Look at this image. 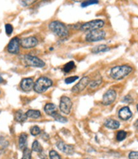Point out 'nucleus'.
<instances>
[{"label": "nucleus", "mask_w": 138, "mask_h": 159, "mask_svg": "<svg viewBox=\"0 0 138 159\" xmlns=\"http://www.w3.org/2000/svg\"><path fill=\"white\" fill-rule=\"evenodd\" d=\"M76 65H75V63L73 61H69L68 62L67 64H65L63 68V71L66 73L68 74L70 72H71L74 68H75Z\"/></svg>", "instance_id": "nucleus-21"}, {"label": "nucleus", "mask_w": 138, "mask_h": 159, "mask_svg": "<svg viewBox=\"0 0 138 159\" xmlns=\"http://www.w3.org/2000/svg\"><path fill=\"white\" fill-rule=\"evenodd\" d=\"M104 26V21L100 19L91 20L83 24L80 28V30L86 32V31H91L96 30H100Z\"/></svg>", "instance_id": "nucleus-5"}, {"label": "nucleus", "mask_w": 138, "mask_h": 159, "mask_svg": "<svg viewBox=\"0 0 138 159\" xmlns=\"http://www.w3.org/2000/svg\"><path fill=\"white\" fill-rule=\"evenodd\" d=\"M50 159H61L60 155L54 150H51L49 152Z\"/></svg>", "instance_id": "nucleus-30"}, {"label": "nucleus", "mask_w": 138, "mask_h": 159, "mask_svg": "<svg viewBox=\"0 0 138 159\" xmlns=\"http://www.w3.org/2000/svg\"><path fill=\"white\" fill-rule=\"evenodd\" d=\"M53 81L47 77H40L34 84L33 89L37 93L46 92L53 85Z\"/></svg>", "instance_id": "nucleus-3"}, {"label": "nucleus", "mask_w": 138, "mask_h": 159, "mask_svg": "<svg viewBox=\"0 0 138 159\" xmlns=\"http://www.w3.org/2000/svg\"><path fill=\"white\" fill-rule=\"evenodd\" d=\"M106 37V32L104 30H96L90 31L86 37L88 42H95L104 40Z\"/></svg>", "instance_id": "nucleus-6"}, {"label": "nucleus", "mask_w": 138, "mask_h": 159, "mask_svg": "<svg viewBox=\"0 0 138 159\" xmlns=\"http://www.w3.org/2000/svg\"><path fill=\"white\" fill-rule=\"evenodd\" d=\"M26 114L28 118L31 119H38L41 116V112L39 110L30 109L26 112Z\"/></svg>", "instance_id": "nucleus-20"}, {"label": "nucleus", "mask_w": 138, "mask_h": 159, "mask_svg": "<svg viewBox=\"0 0 138 159\" xmlns=\"http://www.w3.org/2000/svg\"><path fill=\"white\" fill-rule=\"evenodd\" d=\"M0 93H1V92H0Z\"/></svg>", "instance_id": "nucleus-41"}, {"label": "nucleus", "mask_w": 138, "mask_h": 159, "mask_svg": "<svg viewBox=\"0 0 138 159\" xmlns=\"http://www.w3.org/2000/svg\"><path fill=\"white\" fill-rule=\"evenodd\" d=\"M0 144L3 147H7L8 145V142L6 141L3 137H0Z\"/></svg>", "instance_id": "nucleus-35"}, {"label": "nucleus", "mask_w": 138, "mask_h": 159, "mask_svg": "<svg viewBox=\"0 0 138 159\" xmlns=\"http://www.w3.org/2000/svg\"><path fill=\"white\" fill-rule=\"evenodd\" d=\"M110 50V48L106 44H100L94 47L91 49V52L94 54H98L100 52H105Z\"/></svg>", "instance_id": "nucleus-19"}, {"label": "nucleus", "mask_w": 138, "mask_h": 159, "mask_svg": "<svg viewBox=\"0 0 138 159\" xmlns=\"http://www.w3.org/2000/svg\"><path fill=\"white\" fill-rule=\"evenodd\" d=\"M41 132L40 129L38 127V126H33L30 129V133L33 136H37L38 135H39Z\"/></svg>", "instance_id": "nucleus-27"}, {"label": "nucleus", "mask_w": 138, "mask_h": 159, "mask_svg": "<svg viewBox=\"0 0 138 159\" xmlns=\"http://www.w3.org/2000/svg\"><path fill=\"white\" fill-rule=\"evenodd\" d=\"M129 159H138V152H132L129 155Z\"/></svg>", "instance_id": "nucleus-34"}, {"label": "nucleus", "mask_w": 138, "mask_h": 159, "mask_svg": "<svg viewBox=\"0 0 138 159\" xmlns=\"http://www.w3.org/2000/svg\"><path fill=\"white\" fill-rule=\"evenodd\" d=\"M44 111L48 115L53 116L56 112H58L57 106L53 103H48L45 106Z\"/></svg>", "instance_id": "nucleus-16"}, {"label": "nucleus", "mask_w": 138, "mask_h": 159, "mask_svg": "<svg viewBox=\"0 0 138 159\" xmlns=\"http://www.w3.org/2000/svg\"><path fill=\"white\" fill-rule=\"evenodd\" d=\"M134 127L136 129V130H138V120H137L134 123Z\"/></svg>", "instance_id": "nucleus-37"}, {"label": "nucleus", "mask_w": 138, "mask_h": 159, "mask_svg": "<svg viewBox=\"0 0 138 159\" xmlns=\"http://www.w3.org/2000/svg\"><path fill=\"white\" fill-rule=\"evenodd\" d=\"M79 79L78 76H71V77H68L67 78H66L65 79V83L67 84H71L74 82H75L76 81H77V79Z\"/></svg>", "instance_id": "nucleus-28"}, {"label": "nucleus", "mask_w": 138, "mask_h": 159, "mask_svg": "<svg viewBox=\"0 0 138 159\" xmlns=\"http://www.w3.org/2000/svg\"><path fill=\"white\" fill-rule=\"evenodd\" d=\"M20 40L17 37H15L10 40L7 45V51L9 53L12 54H19L21 46Z\"/></svg>", "instance_id": "nucleus-8"}, {"label": "nucleus", "mask_w": 138, "mask_h": 159, "mask_svg": "<svg viewBox=\"0 0 138 159\" xmlns=\"http://www.w3.org/2000/svg\"><path fill=\"white\" fill-rule=\"evenodd\" d=\"M102 78L97 79H95V80L90 81V83L89 84L90 87L91 88H96L102 83Z\"/></svg>", "instance_id": "nucleus-26"}, {"label": "nucleus", "mask_w": 138, "mask_h": 159, "mask_svg": "<svg viewBox=\"0 0 138 159\" xmlns=\"http://www.w3.org/2000/svg\"><path fill=\"white\" fill-rule=\"evenodd\" d=\"M28 119L26 113H25L22 110L19 109L16 111L14 114V120L20 123H22L25 122Z\"/></svg>", "instance_id": "nucleus-15"}, {"label": "nucleus", "mask_w": 138, "mask_h": 159, "mask_svg": "<svg viewBox=\"0 0 138 159\" xmlns=\"http://www.w3.org/2000/svg\"><path fill=\"white\" fill-rule=\"evenodd\" d=\"M99 2L96 1V0H90V1H86L84 2L81 3V7H86L91 5H95V4H98Z\"/></svg>", "instance_id": "nucleus-29"}, {"label": "nucleus", "mask_w": 138, "mask_h": 159, "mask_svg": "<svg viewBox=\"0 0 138 159\" xmlns=\"http://www.w3.org/2000/svg\"><path fill=\"white\" fill-rule=\"evenodd\" d=\"M132 71V67L128 65L117 66L112 68L110 72V76L115 80H120L130 74Z\"/></svg>", "instance_id": "nucleus-1"}, {"label": "nucleus", "mask_w": 138, "mask_h": 159, "mask_svg": "<svg viewBox=\"0 0 138 159\" xmlns=\"http://www.w3.org/2000/svg\"><path fill=\"white\" fill-rule=\"evenodd\" d=\"M72 107V102L71 98L63 96L60 99V111L64 113L65 115H69L71 112V109Z\"/></svg>", "instance_id": "nucleus-7"}, {"label": "nucleus", "mask_w": 138, "mask_h": 159, "mask_svg": "<svg viewBox=\"0 0 138 159\" xmlns=\"http://www.w3.org/2000/svg\"><path fill=\"white\" fill-rule=\"evenodd\" d=\"M14 30V28L12 25H11L10 24H6L5 25V32L7 33V35H10L12 33Z\"/></svg>", "instance_id": "nucleus-31"}, {"label": "nucleus", "mask_w": 138, "mask_h": 159, "mask_svg": "<svg viewBox=\"0 0 138 159\" xmlns=\"http://www.w3.org/2000/svg\"><path fill=\"white\" fill-rule=\"evenodd\" d=\"M90 79L87 77H83L79 82L76 84L72 89V92L75 93H79L81 92L86 88V86L90 84Z\"/></svg>", "instance_id": "nucleus-10"}, {"label": "nucleus", "mask_w": 138, "mask_h": 159, "mask_svg": "<svg viewBox=\"0 0 138 159\" xmlns=\"http://www.w3.org/2000/svg\"><path fill=\"white\" fill-rule=\"evenodd\" d=\"M122 102H125V103H127V104H131L132 102H133V98L131 97V95H128L125 96V97L123 98Z\"/></svg>", "instance_id": "nucleus-32"}, {"label": "nucleus", "mask_w": 138, "mask_h": 159, "mask_svg": "<svg viewBox=\"0 0 138 159\" xmlns=\"http://www.w3.org/2000/svg\"><path fill=\"white\" fill-rule=\"evenodd\" d=\"M137 111H138V104L137 105Z\"/></svg>", "instance_id": "nucleus-39"}, {"label": "nucleus", "mask_w": 138, "mask_h": 159, "mask_svg": "<svg viewBox=\"0 0 138 159\" xmlns=\"http://www.w3.org/2000/svg\"><path fill=\"white\" fill-rule=\"evenodd\" d=\"M28 135L26 133H22L19 138V146L21 150H25L27 148Z\"/></svg>", "instance_id": "nucleus-18"}, {"label": "nucleus", "mask_w": 138, "mask_h": 159, "mask_svg": "<svg viewBox=\"0 0 138 159\" xmlns=\"http://www.w3.org/2000/svg\"><path fill=\"white\" fill-rule=\"evenodd\" d=\"M34 3H35V1H28V0H26V1H21L20 3L23 5L24 7H28L33 4Z\"/></svg>", "instance_id": "nucleus-33"}, {"label": "nucleus", "mask_w": 138, "mask_h": 159, "mask_svg": "<svg viewBox=\"0 0 138 159\" xmlns=\"http://www.w3.org/2000/svg\"><path fill=\"white\" fill-rule=\"evenodd\" d=\"M85 159H92V158H85Z\"/></svg>", "instance_id": "nucleus-40"}, {"label": "nucleus", "mask_w": 138, "mask_h": 159, "mask_svg": "<svg viewBox=\"0 0 138 159\" xmlns=\"http://www.w3.org/2000/svg\"><path fill=\"white\" fill-rule=\"evenodd\" d=\"M52 117L56 121H58V122L62 123H67L68 121V120L65 117L63 116L62 115H60L59 113H58V112H56V114H54Z\"/></svg>", "instance_id": "nucleus-23"}, {"label": "nucleus", "mask_w": 138, "mask_h": 159, "mask_svg": "<svg viewBox=\"0 0 138 159\" xmlns=\"http://www.w3.org/2000/svg\"><path fill=\"white\" fill-rule=\"evenodd\" d=\"M117 92L114 89H109L108 92L103 95L102 104L109 106L113 104L117 98Z\"/></svg>", "instance_id": "nucleus-11"}, {"label": "nucleus", "mask_w": 138, "mask_h": 159, "mask_svg": "<svg viewBox=\"0 0 138 159\" xmlns=\"http://www.w3.org/2000/svg\"><path fill=\"white\" fill-rule=\"evenodd\" d=\"M34 81L32 78H25L21 82V88L25 92H29L33 89Z\"/></svg>", "instance_id": "nucleus-13"}, {"label": "nucleus", "mask_w": 138, "mask_h": 159, "mask_svg": "<svg viewBox=\"0 0 138 159\" xmlns=\"http://www.w3.org/2000/svg\"><path fill=\"white\" fill-rule=\"evenodd\" d=\"M56 146L60 151L67 155H73L75 151L74 146L65 144L63 141L58 142L56 143Z\"/></svg>", "instance_id": "nucleus-12"}, {"label": "nucleus", "mask_w": 138, "mask_h": 159, "mask_svg": "<svg viewBox=\"0 0 138 159\" xmlns=\"http://www.w3.org/2000/svg\"><path fill=\"white\" fill-rule=\"evenodd\" d=\"M32 150L37 152V153H41L43 152V148L40 144V143L38 141H34L32 144Z\"/></svg>", "instance_id": "nucleus-22"}, {"label": "nucleus", "mask_w": 138, "mask_h": 159, "mask_svg": "<svg viewBox=\"0 0 138 159\" xmlns=\"http://www.w3.org/2000/svg\"><path fill=\"white\" fill-rule=\"evenodd\" d=\"M132 116V113L129 107H123L120 109L118 116L123 120H128Z\"/></svg>", "instance_id": "nucleus-14"}, {"label": "nucleus", "mask_w": 138, "mask_h": 159, "mask_svg": "<svg viewBox=\"0 0 138 159\" xmlns=\"http://www.w3.org/2000/svg\"><path fill=\"white\" fill-rule=\"evenodd\" d=\"M104 125L109 129L115 130L120 127V122L117 120H113V119H108L104 123Z\"/></svg>", "instance_id": "nucleus-17"}, {"label": "nucleus", "mask_w": 138, "mask_h": 159, "mask_svg": "<svg viewBox=\"0 0 138 159\" xmlns=\"http://www.w3.org/2000/svg\"><path fill=\"white\" fill-rule=\"evenodd\" d=\"M49 28L53 33L60 38H66L68 35V30L67 26L60 21L54 20L51 22Z\"/></svg>", "instance_id": "nucleus-2"}, {"label": "nucleus", "mask_w": 138, "mask_h": 159, "mask_svg": "<svg viewBox=\"0 0 138 159\" xmlns=\"http://www.w3.org/2000/svg\"><path fill=\"white\" fill-rule=\"evenodd\" d=\"M126 137V132L124 130H120L117 134V139L118 141H123Z\"/></svg>", "instance_id": "nucleus-24"}, {"label": "nucleus", "mask_w": 138, "mask_h": 159, "mask_svg": "<svg viewBox=\"0 0 138 159\" xmlns=\"http://www.w3.org/2000/svg\"><path fill=\"white\" fill-rule=\"evenodd\" d=\"M23 62L28 66L34 67V68H43L45 63L39 58L37 56H32L30 54H25L23 56Z\"/></svg>", "instance_id": "nucleus-4"}, {"label": "nucleus", "mask_w": 138, "mask_h": 159, "mask_svg": "<svg viewBox=\"0 0 138 159\" xmlns=\"http://www.w3.org/2000/svg\"><path fill=\"white\" fill-rule=\"evenodd\" d=\"M31 150L28 148L23 150V155L21 159H31Z\"/></svg>", "instance_id": "nucleus-25"}, {"label": "nucleus", "mask_w": 138, "mask_h": 159, "mask_svg": "<svg viewBox=\"0 0 138 159\" xmlns=\"http://www.w3.org/2000/svg\"><path fill=\"white\" fill-rule=\"evenodd\" d=\"M39 41L37 39L34 37H28L21 39V46L25 49H32L35 48L38 45Z\"/></svg>", "instance_id": "nucleus-9"}, {"label": "nucleus", "mask_w": 138, "mask_h": 159, "mask_svg": "<svg viewBox=\"0 0 138 159\" xmlns=\"http://www.w3.org/2000/svg\"><path fill=\"white\" fill-rule=\"evenodd\" d=\"M39 157H40L41 159H47V156H46V155L43 153V152H41V153H40L39 155Z\"/></svg>", "instance_id": "nucleus-36"}, {"label": "nucleus", "mask_w": 138, "mask_h": 159, "mask_svg": "<svg viewBox=\"0 0 138 159\" xmlns=\"http://www.w3.org/2000/svg\"><path fill=\"white\" fill-rule=\"evenodd\" d=\"M5 82V80H4V79L2 77V75H0V84H2V83H3Z\"/></svg>", "instance_id": "nucleus-38"}]
</instances>
